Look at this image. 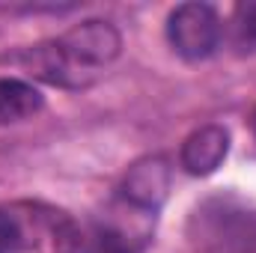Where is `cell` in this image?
Segmentation results:
<instances>
[{"instance_id":"obj_6","label":"cell","mask_w":256,"mask_h":253,"mask_svg":"<svg viewBox=\"0 0 256 253\" xmlns=\"http://www.w3.org/2000/svg\"><path fill=\"white\" fill-rule=\"evenodd\" d=\"M226 152H230V131L218 122H208L185 137L179 158L191 176H208L224 164Z\"/></svg>"},{"instance_id":"obj_2","label":"cell","mask_w":256,"mask_h":253,"mask_svg":"<svg viewBox=\"0 0 256 253\" xmlns=\"http://www.w3.org/2000/svg\"><path fill=\"white\" fill-rule=\"evenodd\" d=\"M15 253H80L84 236L74 218L42 200H15L3 206Z\"/></svg>"},{"instance_id":"obj_10","label":"cell","mask_w":256,"mask_h":253,"mask_svg":"<svg viewBox=\"0 0 256 253\" xmlns=\"http://www.w3.org/2000/svg\"><path fill=\"white\" fill-rule=\"evenodd\" d=\"M0 253H15V244H12V230H9V220H6L3 206H0Z\"/></svg>"},{"instance_id":"obj_9","label":"cell","mask_w":256,"mask_h":253,"mask_svg":"<svg viewBox=\"0 0 256 253\" xmlns=\"http://www.w3.org/2000/svg\"><path fill=\"white\" fill-rule=\"evenodd\" d=\"M80 253H134V250H128L126 244H120V242H114L110 236H104V232L96 230L92 238H84Z\"/></svg>"},{"instance_id":"obj_11","label":"cell","mask_w":256,"mask_h":253,"mask_svg":"<svg viewBox=\"0 0 256 253\" xmlns=\"http://www.w3.org/2000/svg\"><path fill=\"white\" fill-rule=\"evenodd\" d=\"M250 126H254V134H256V110H254V116H250Z\"/></svg>"},{"instance_id":"obj_5","label":"cell","mask_w":256,"mask_h":253,"mask_svg":"<svg viewBox=\"0 0 256 253\" xmlns=\"http://www.w3.org/2000/svg\"><path fill=\"white\" fill-rule=\"evenodd\" d=\"M167 194H170V164H167V158L146 155V158H140V161H134L128 167L116 196L126 200L134 208L158 214V208L164 206Z\"/></svg>"},{"instance_id":"obj_8","label":"cell","mask_w":256,"mask_h":253,"mask_svg":"<svg viewBox=\"0 0 256 253\" xmlns=\"http://www.w3.org/2000/svg\"><path fill=\"white\" fill-rule=\"evenodd\" d=\"M232 36L244 51H256V3H238L232 12Z\"/></svg>"},{"instance_id":"obj_1","label":"cell","mask_w":256,"mask_h":253,"mask_svg":"<svg viewBox=\"0 0 256 253\" xmlns=\"http://www.w3.org/2000/svg\"><path fill=\"white\" fill-rule=\"evenodd\" d=\"M120 30L110 21L90 18L68 27L57 39L30 45L21 54V66L51 86L84 90L120 57Z\"/></svg>"},{"instance_id":"obj_3","label":"cell","mask_w":256,"mask_h":253,"mask_svg":"<svg viewBox=\"0 0 256 253\" xmlns=\"http://www.w3.org/2000/svg\"><path fill=\"white\" fill-rule=\"evenodd\" d=\"M220 18L208 3H182L167 18V42L185 60H206L220 45Z\"/></svg>"},{"instance_id":"obj_4","label":"cell","mask_w":256,"mask_h":253,"mask_svg":"<svg viewBox=\"0 0 256 253\" xmlns=\"http://www.w3.org/2000/svg\"><path fill=\"white\" fill-rule=\"evenodd\" d=\"M196 220L202 224L200 244L208 253H256V212L220 202L196 212Z\"/></svg>"},{"instance_id":"obj_7","label":"cell","mask_w":256,"mask_h":253,"mask_svg":"<svg viewBox=\"0 0 256 253\" xmlns=\"http://www.w3.org/2000/svg\"><path fill=\"white\" fill-rule=\"evenodd\" d=\"M42 92L21 78H0V126L24 122L42 110Z\"/></svg>"}]
</instances>
